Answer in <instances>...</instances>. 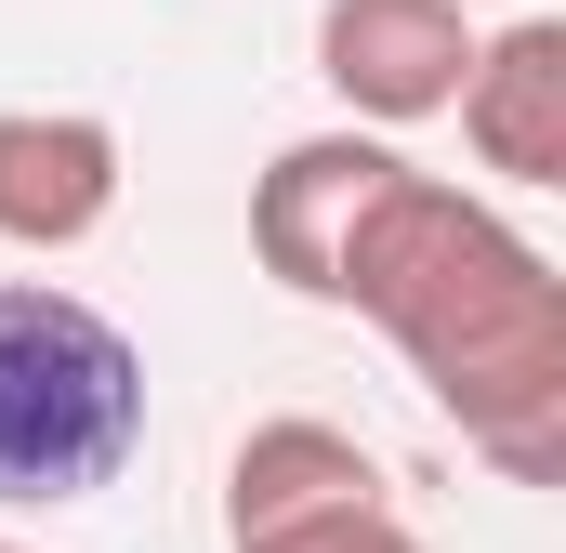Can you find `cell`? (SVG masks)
<instances>
[{
    "instance_id": "3957f363",
    "label": "cell",
    "mask_w": 566,
    "mask_h": 553,
    "mask_svg": "<svg viewBox=\"0 0 566 553\" xmlns=\"http://www.w3.org/2000/svg\"><path fill=\"white\" fill-rule=\"evenodd\" d=\"M224 553H422L396 514V474L343 421H251L224 461Z\"/></svg>"
},
{
    "instance_id": "6da1fadb",
    "label": "cell",
    "mask_w": 566,
    "mask_h": 553,
    "mask_svg": "<svg viewBox=\"0 0 566 553\" xmlns=\"http://www.w3.org/2000/svg\"><path fill=\"white\" fill-rule=\"evenodd\" d=\"M329 303L422 369L474 461H501L514 488H566V276L514 211H488L448 171H396Z\"/></svg>"
},
{
    "instance_id": "8992f818",
    "label": "cell",
    "mask_w": 566,
    "mask_h": 553,
    "mask_svg": "<svg viewBox=\"0 0 566 553\" xmlns=\"http://www.w3.org/2000/svg\"><path fill=\"white\" fill-rule=\"evenodd\" d=\"M448 106H461L474 171L566 185V13L554 0H514V27H474V66H461Z\"/></svg>"
},
{
    "instance_id": "277c9868",
    "label": "cell",
    "mask_w": 566,
    "mask_h": 553,
    "mask_svg": "<svg viewBox=\"0 0 566 553\" xmlns=\"http://www.w3.org/2000/svg\"><path fill=\"white\" fill-rule=\"evenodd\" d=\"M409 158L369 133H303L264 158V185H251V251H264V276H277L290 303H329L343 290V251H356V225H369V198L396 185Z\"/></svg>"
},
{
    "instance_id": "ba28073f",
    "label": "cell",
    "mask_w": 566,
    "mask_h": 553,
    "mask_svg": "<svg viewBox=\"0 0 566 553\" xmlns=\"http://www.w3.org/2000/svg\"><path fill=\"white\" fill-rule=\"evenodd\" d=\"M0 553H27V541H0Z\"/></svg>"
},
{
    "instance_id": "7a4b0ae2",
    "label": "cell",
    "mask_w": 566,
    "mask_h": 553,
    "mask_svg": "<svg viewBox=\"0 0 566 553\" xmlns=\"http://www.w3.org/2000/svg\"><path fill=\"white\" fill-rule=\"evenodd\" d=\"M145 448L133 330L53 276H0V514H53L119 488Z\"/></svg>"
},
{
    "instance_id": "52a82bcc",
    "label": "cell",
    "mask_w": 566,
    "mask_h": 553,
    "mask_svg": "<svg viewBox=\"0 0 566 553\" xmlns=\"http://www.w3.org/2000/svg\"><path fill=\"white\" fill-rule=\"evenodd\" d=\"M119 225V133L93 106H0V251L53 264Z\"/></svg>"
},
{
    "instance_id": "5b68a950",
    "label": "cell",
    "mask_w": 566,
    "mask_h": 553,
    "mask_svg": "<svg viewBox=\"0 0 566 553\" xmlns=\"http://www.w3.org/2000/svg\"><path fill=\"white\" fill-rule=\"evenodd\" d=\"M461 66H474V0H329V13H316V80H329L369 133L448 119Z\"/></svg>"
}]
</instances>
